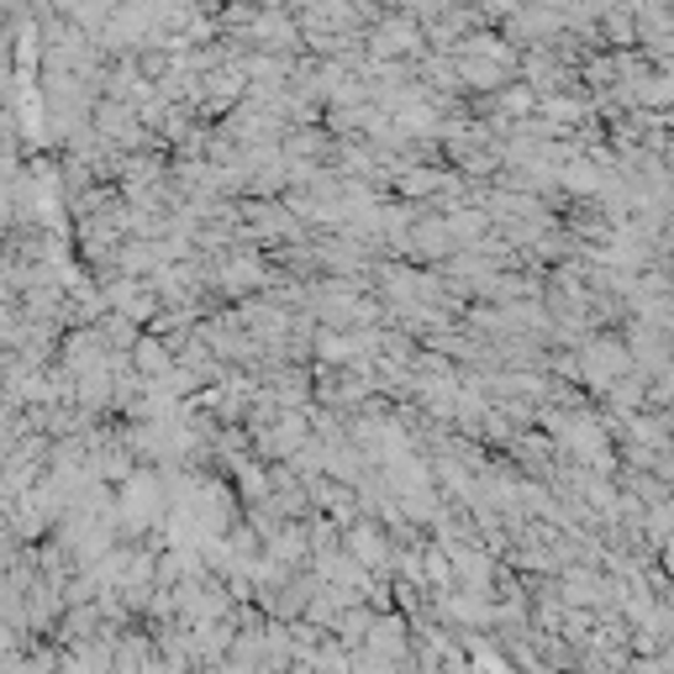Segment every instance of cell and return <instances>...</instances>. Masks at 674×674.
<instances>
[{
	"label": "cell",
	"instance_id": "cell-4",
	"mask_svg": "<svg viewBox=\"0 0 674 674\" xmlns=\"http://www.w3.org/2000/svg\"><path fill=\"white\" fill-rule=\"evenodd\" d=\"M127 363H132V374H143V380H159V374H168L174 354H168V348L153 333H143L138 343H132V348H127Z\"/></svg>",
	"mask_w": 674,
	"mask_h": 674
},
{
	"label": "cell",
	"instance_id": "cell-2",
	"mask_svg": "<svg viewBox=\"0 0 674 674\" xmlns=\"http://www.w3.org/2000/svg\"><path fill=\"white\" fill-rule=\"evenodd\" d=\"M248 48L253 53H269V58H301V26L290 11H259L248 22Z\"/></svg>",
	"mask_w": 674,
	"mask_h": 674
},
{
	"label": "cell",
	"instance_id": "cell-1",
	"mask_svg": "<svg viewBox=\"0 0 674 674\" xmlns=\"http://www.w3.org/2000/svg\"><path fill=\"white\" fill-rule=\"evenodd\" d=\"M427 53L422 22H411L406 11H385L380 22L363 32V58L369 64H416Z\"/></svg>",
	"mask_w": 674,
	"mask_h": 674
},
{
	"label": "cell",
	"instance_id": "cell-3",
	"mask_svg": "<svg viewBox=\"0 0 674 674\" xmlns=\"http://www.w3.org/2000/svg\"><path fill=\"white\" fill-rule=\"evenodd\" d=\"M454 69H458V90L475 100V96H496L501 85H511L517 74L501 69V64H490V58H454Z\"/></svg>",
	"mask_w": 674,
	"mask_h": 674
},
{
	"label": "cell",
	"instance_id": "cell-5",
	"mask_svg": "<svg viewBox=\"0 0 674 674\" xmlns=\"http://www.w3.org/2000/svg\"><path fill=\"white\" fill-rule=\"evenodd\" d=\"M670 100H674V79L670 69H653L638 90H632V111H649V117H664L670 111Z\"/></svg>",
	"mask_w": 674,
	"mask_h": 674
}]
</instances>
